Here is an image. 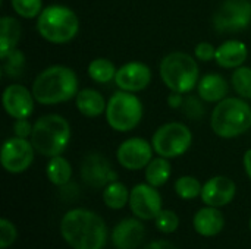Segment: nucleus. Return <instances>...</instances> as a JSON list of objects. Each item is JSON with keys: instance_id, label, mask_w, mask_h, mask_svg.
<instances>
[{"instance_id": "25", "label": "nucleus", "mask_w": 251, "mask_h": 249, "mask_svg": "<svg viewBox=\"0 0 251 249\" xmlns=\"http://www.w3.org/2000/svg\"><path fill=\"white\" fill-rule=\"evenodd\" d=\"M129 194L131 191L122 182L115 181L103 189V203L110 210H122L129 204Z\"/></svg>"}, {"instance_id": "39", "label": "nucleus", "mask_w": 251, "mask_h": 249, "mask_svg": "<svg viewBox=\"0 0 251 249\" xmlns=\"http://www.w3.org/2000/svg\"><path fill=\"white\" fill-rule=\"evenodd\" d=\"M250 230H251V219H250Z\"/></svg>"}, {"instance_id": "6", "label": "nucleus", "mask_w": 251, "mask_h": 249, "mask_svg": "<svg viewBox=\"0 0 251 249\" xmlns=\"http://www.w3.org/2000/svg\"><path fill=\"white\" fill-rule=\"evenodd\" d=\"M159 72L163 84L172 92L187 94L196 88L200 81L197 59L184 51L166 54L160 62Z\"/></svg>"}, {"instance_id": "36", "label": "nucleus", "mask_w": 251, "mask_h": 249, "mask_svg": "<svg viewBox=\"0 0 251 249\" xmlns=\"http://www.w3.org/2000/svg\"><path fill=\"white\" fill-rule=\"evenodd\" d=\"M143 249H178L172 242L169 241H154V242H150L147 244Z\"/></svg>"}, {"instance_id": "9", "label": "nucleus", "mask_w": 251, "mask_h": 249, "mask_svg": "<svg viewBox=\"0 0 251 249\" xmlns=\"http://www.w3.org/2000/svg\"><path fill=\"white\" fill-rule=\"evenodd\" d=\"M213 28L218 32H238L251 22V3L249 0H225L213 15Z\"/></svg>"}, {"instance_id": "22", "label": "nucleus", "mask_w": 251, "mask_h": 249, "mask_svg": "<svg viewBox=\"0 0 251 249\" xmlns=\"http://www.w3.org/2000/svg\"><path fill=\"white\" fill-rule=\"evenodd\" d=\"M22 28L18 19L12 16H1L0 19V59L3 60L13 51L21 40Z\"/></svg>"}, {"instance_id": "19", "label": "nucleus", "mask_w": 251, "mask_h": 249, "mask_svg": "<svg viewBox=\"0 0 251 249\" xmlns=\"http://www.w3.org/2000/svg\"><path fill=\"white\" fill-rule=\"evenodd\" d=\"M247 45L240 40H228L216 48L215 60L224 69H237L247 60Z\"/></svg>"}, {"instance_id": "37", "label": "nucleus", "mask_w": 251, "mask_h": 249, "mask_svg": "<svg viewBox=\"0 0 251 249\" xmlns=\"http://www.w3.org/2000/svg\"><path fill=\"white\" fill-rule=\"evenodd\" d=\"M168 103L172 109H176V107H181L184 104V98H182V94L179 92H172L168 98Z\"/></svg>"}, {"instance_id": "1", "label": "nucleus", "mask_w": 251, "mask_h": 249, "mask_svg": "<svg viewBox=\"0 0 251 249\" xmlns=\"http://www.w3.org/2000/svg\"><path fill=\"white\" fill-rule=\"evenodd\" d=\"M60 235L72 249H104L109 233L101 216L85 208H74L62 217Z\"/></svg>"}, {"instance_id": "34", "label": "nucleus", "mask_w": 251, "mask_h": 249, "mask_svg": "<svg viewBox=\"0 0 251 249\" xmlns=\"http://www.w3.org/2000/svg\"><path fill=\"white\" fill-rule=\"evenodd\" d=\"M32 126L28 119H16L15 123H13V132H15V136H19V138H29L31 134H32Z\"/></svg>"}, {"instance_id": "38", "label": "nucleus", "mask_w": 251, "mask_h": 249, "mask_svg": "<svg viewBox=\"0 0 251 249\" xmlns=\"http://www.w3.org/2000/svg\"><path fill=\"white\" fill-rule=\"evenodd\" d=\"M243 164H244V170L247 173V176L250 178L251 181V148L247 150L244 153V157H243Z\"/></svg>"}, {"instance_id": "2", "label": "nucleus", "mask_w": 251, "mask_h": 249, "mask_svg": "<svg viewBox=\"0 0 251 249\" xmlns=\"http://www.w3.org/2000/svg\"><path fill=\"white\" fill-rule=\"evenodd\" d=\"M31 91L35 101L40 104H60L76 97L78 76L74 69L63 65H54L35 76Z\"/></svg>"}, {"instance_id": "14", "label": "nucleus", "mask_w": 251, "mask_h": 249, "mask_svg": "<svg viewBox=\"0 0 251 249\" xmlns=\"http://www.w3.org/2000/svg\"><path fill=\"white\" fill-rule=\"evenodd\" d=\"M34 95L32 91L19 84H10L4 88L1 103L4 112L16 119H28L34 112Z\"/></svg>"}, {"instance_id": "12", "label": "nucleus", "mask_w": 251, "mask_h": 249, "mask_svg": "<svg viewBox=\"0 0 251 249\" xmlns=\"http://www.w3.org/2000/svg\"><path fill=\"white\" fill-rule=\"evenodd\" d=\"M153 145L144 138H128L116 150L118 163L126 170H141L153 160Z\"/></svg>"}, {"instance_id": "17", "label": "nucleus", "mask_w": 251, "mask_h": 249, "mask_svg": "<svg viewBox=\"0 0 251 249\" xmlns=\"http://www.w3.org/2000/svg\"><path fill=\"white\" fill-rule=\"evenodd\" d=\"M146 236V227L138 217L122 219L112 230V244L115 249H137Z\"/></svg>"}, {"instance_id": "33", "label": "nucleus", "mask_w": 251, "mask_h": 249, "mask_svg": "<svg viewBox=\"0 0 251 249\" xmlns=\"http://www.w3.org/2000/svg\"><path fill=\"white\" fill-rule=\"evenodd\" d=\"M194 54H196V59L200 60V62H210L212 59H215V54H216V47L207 41H201L196 45L194 48Z\"/></svg>"}, {"instance_id": "28", "label": "nucleus", "mask_w": 251, "mask_h": 249, "mask_svg": "<svg viewBox=\"0 0 251 249\" xmlns=\"http://www.w3.org/2000/svg\"><path fill=\"white\" fill-rule=\"evenodd\" d=\"M231 84L241 98H251V68H237L231 76Z\"/></svg>"}, {"instance_id": "4", "label": "nucleus", "mask_w": 251, "mask_h": 249, "mask_svg": "<svg viewBox=\"0 0 251 249\" xmlns=\"http://www.w3.org/2000/svg\"><path fill=\"white\" fill-rule=\"evenodd\" d=\"M210 126L221 138H237L251 128V107L244 98L226 97L213 109Z\"/></svg>"}, {"instance_id": "11", "label": "nucleus", "mask_w": 251, "mask_h": 249, "mask_svg": "<svg viewBox=\"0 0 251 249\" xmlns=\"http://www.w3.org/2000/svg\"><path fill=\"white\" fill-rule=\"evenodd\" d=\"M162 197L157 188L150 183H138L131 189L129 208L135 217L143 222H150L157 217L162 208Z\"/></svg>"}, {"instance_id": "29", "label": "nucleus", "mask_w": 251, "mask_h": 249, "mask_svg": "<svg viewBox=\"0 0 251 249\" xmlns=\"http://www.w3.org/2000/svg\"><path fill=\"white\" fill-rule=\"evenodd\" d=\"M10 6L24 19L38 18L43 7V0H10Z\"/></svg>"}, {"instance_id": "27", "label": "nucleus", "mask_w": 251, "mask_h": 249, "mask_svg": "<svg viewBox=\"0 0 251 249\" xmlns=\"http://www.w3.org/2000/svg\"><path fill=\"white\" fill-rule=\"evenodd\" d=\"M203 185L194 176H181L175 182V192L182 200H196L201 197Z\"/></svg>"}, {"instance_id": "30", "label": "nucleus", "mask_w": 251, "mask_h": 249, "mask_svg": "<svg viewBox=\"0 0 251 249\" xmlns=\"http://www.w3.org/2000/svg\"><path fill=\"white\" fill-rule=\"evenodd\" d=\"M156 229L165 235H171L178 230L179 226V217L175 211L172 210H162L157 217L154 219Z\"/></svg>"}, {"instance_id": "3", "label": "nucleus", "mask_w": 251, "mask_h": 249, "mask_svg": "<svg viewBox=\"0 0 251 249\" xmlns=\"http://www.w3.org/2000/svg\"><path fill=\"white\" fill-rule=\"evenodd\" d=\"M29 141L44 157L60 156L71 141V125L60 114H44L35 120Z\"/></svg>"}, {"instance_id": "8", "label": "nucleus", "mask_w": 251, "mask_h": 249, "mask_svg": "<svg viewBox=\"0 0 251 249\" xmlns=\"http://www.w3.org/2000/svg\"><path fill=\"white\" fill-rule=\"evenodd\" d=\"M193 142V134L181 122H169L156 129L151 138L154 153L165 158H175L185 154Z\"/></svg>"}, {"instance_id": "13", "label": "nucleus", "mask_w": 251, "mask_h": 249, "mask_svg": "<svg viewBox=\"0 0 251 249\" xmlns=\"http://www.w3.org/2000/svg\"><path fill=\"white\" fill-rule=\"evenodd\" d=\"M81 178L87 186L104 189L109 183L116 181L118 175L107 158L99 153H91L87 154L81 163Z\"/></svg>"}, {"instance_id": "26", "label": "nucleus", "mask_w": 251, "mask_h": 249, "mask_svg": "<svg viewBox=\"0 0 251 249\" xmlns=\"http://www.w3.org/2000/svg\"><path fill=\"white\" fill-rule=\"evenodd\" d=\"M87 72H88V76L94 82L107 84L110 81H115L118 69H116V66L113 65L112 60H109L106 57H97V59L90 62Z\"/></svg>"}, {"instance_id": "15", "label": "nucleus", "mask_w": 251, "mask_h": 249, "mask_svg": "<svg viewBox=\"0 0 251 249\" xmlns=\"http://www.w3.org/2000/svg\"><path fill=\"white\" fill-rule=\"evenodd\" d=\"M151 82V70L146 63L128 62L122 65L115 76V84L122 91L138 92L149 87Z\"/></svg>"}, {"instance_id": "10", "label": "nucleus", "mask_w": 251, "mask_h": 249, "mask_svg": "<svg viewBox=\"0 0 251 249\" xmlns=\"http://www.w3.org/2000/svg\"><path fill=\"white\" fill-rule=\"evenodd\" d=\"M35 153L37 151L28 138L13 136L3 142L0 150V161L6 172L18 175L29 169Z\"/></svg>"}, {"instance_id": "24", "label": "nucleus", "mask_w": 251, "mask_h": 249, "mask_svg": "<svg viewBox=\"0 0 251 249\" xmlns=\"http://www.w3.org/2000/svg\"><path fill=\"white\" fill-rule=\"evenodd\" d=\"M46 175H47V179L53 185L65 186L69 183V181L72 178V166L65 157L56 156V157H51L50 161L47 163Z\"/></svg>"}, {"instance_id": "20", "label": "nucleus", "mask_w": 251, "mask_h": 249, "mask_svg": "<svg viewBox=\"0 0 251 249\" xmlns=\"http://www.w3.org/2000/svg\"><path fill=\"white\" fill-rule=\"evenodd\" d=\"M199 97L207 103H219L226 98L229 85L226 79L219 73H207L200 78L197 84Z\"/></svg>"}, {"instance_id": "18", "label": "nucleus", "mask_w": 251, "mask_h": 249, "mask_svg": "<svg viewBox=\"0 0 251 249\" xmlns=\"http://www.w3.org/2000/svg\"><path fill=\"white\" fill-rule=\"evenodd\" d=\"M194 230L204 238H213L219 235L225 227V217L222 211L216 207H203L200 208L193 219Z\"/></svg>"}, {"instance_id": "21", "label": "nucleus", "mask_w": 251, "mask_h": 249, "mask_svg": "<svg viewBox=\"0 0 251 249\" xmlns=\"http://www.w3.org/2000/svg\"><path fill=\"white\" fill-rule=\"evenodd\" d=\"M75 103L78 112L85 117H97L106 113V107H107V103L101 95V92L93 88H84L78 91L75 97Z\"/></svg>"}, {"instance_id": "23", "label": "nucleus", "mask_w": 251, "mask_h": 249, "mask_svg": "<svg viewBox=\"0 0 251 249\" xmlns=\"http://www.w3.org/2000/svg\"><path fill=\"white\" fill-rule=\"evenodd\" d=\"M172 173V166L169 163V158L165 157H156L153 158L147 167H146V182L150 183L154 188H160L163 186Z\"/></svg>"}, {"instance_id": "32", "label": "nucleus", "mask_w": 251, "mask_h": 249, "mask_svg": "<svg viewBox=\"0 0 251 249\" xmlns=\"http://www.w3.org/2000/svg\"><path fill=\"white\" fill-rule=\"evenodd\" d=\"M18 230L15 225L7 219H0V249H7L16 241Z\"/></svg>"}, {"instance_id": "5", "label": "nucleus", "mask_w": 251, "mask_h": 249, "mask_svg": "<svg viewBox=\"0 0 251 249\" xmlns=\"http://www.w3.org/2000/svg\"><path fill=\"white\" fill-rule=\"evenodd\" d=\"M37 31L51 44H65L76 37L79 31V19L71 7L50 4L38 15Z\"/></svg>"}, {"instance_id": "16", "label": "nucleus", "mask_w": 251, "mask_h": 249, "mask_svg": "<svg viewBox=\"0 0 251 249\" xmlns=\"http://www.w3.org/2000/svg\"><path fill=\"white\" fill-rule=\"evenodd\" d=\"M237 194L235 182L228 176H215L203 183L201 201L209 207H225L232 203Z\"/></svg>"}, {"instance_id": "31", "label": "nucleus", "mask_w": 251, "mask_h": 249, "mask_svg": "<svg viewBox=\"0 0 251 249\" xmlns=\"http://www.w3.org/2000/svg\"><path fill=\"white\" fill-rule=\"evenodd\" d=\"M25 65V56L22 54L21 50L15 48L13 51H10L4 59H3V69L6 72L7 76H19L21 70Z\"/></svg>"}, {"instance_id": "35", "label": "nucleus", "mask_w": 251, "mask_h": 249, "mask_svg": "<svg viewBox=\"0 0 251 249\" xmlns=\"http://www.w3.org/2000/svg\"><path fill=\"white\" fill-rule=\"evenodd\" d=\"M187 104V109H185V113L191 117H199L203 114V106L201 103H199L196 98H188L187 101H184Z\"/></svg>"}, {"instance_id": "7", "label": "nucleus", "mask_w": 251, "mask_h": 249, "mask_svg": "<svg viewBox=\"0 0 251 249\" xmlns=\"http://www.w3.org/2000/svg\"><path fill=\"white\" fill-rule=\"evenodd\" d=\"M143 119V103L134 92H115L106 107V120L113 131L129 132L140 125Z\"/></svg>"}]
</instances>
